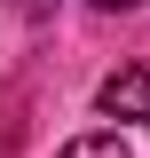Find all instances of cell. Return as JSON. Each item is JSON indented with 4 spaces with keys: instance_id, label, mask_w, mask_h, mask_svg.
<instances>
[{
    "instance_id": "cell-4",
    "label": "cell",
    "mask_w": 150,
    "mask_h": 158,
    "mask_svg": "<svg viewBox=\"0 0 150 158\" xmlns=\"http://www.w3.org/2000/svg\"><path fill=\"white\" fill-rule=\"evenodd\" d=\"M95 8H142V0H95Z\"/></svg>"
},
{
    "instance_id": "cell-1",
    "label": "cell",
    "mask_w": 150,
    "mask_h": 158,
    "mask_svg": "<svg viewBox=\"0 0 150 158\" xmlns=\"http://www.w3.org/2000/svg\"><path fill=\"white\" fill-rule=\"evenodd\" d=\"M103 118H127V127H150V63H119L103 79Z\"/></svg>"
},
{
    "instance_id": "cell-3",
    "label": "cell",
    "mask_w": 150,
    "mask_h": 158,
    "mask_svg": "<svg viewBox=\"0 0 150 158\" xmlns=\"http://www.w3.org/2000/svg\"><path fill=\"white\" fill-rule=\"evenodd\" d=\"M8 8H16L24 24H48V16H56V0H8Z\"/></svg>"
},
{
    "instance_id": "cell-2",
    "label": "cell",
    "mask_w": 150,
    "mask_h": 158,
    "mask_svg": "<svg viewBox=\"0 0 150 158\" xmlns=\"http://www.w3.org/2000/svg\"><path fill=\"white\" fill-rule=\"evenodd\" d=\"M56 158H134V150H127L119 135H79V142H63Z\"/></svg>"
}]
</instances>
